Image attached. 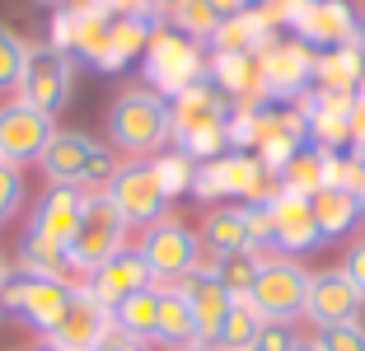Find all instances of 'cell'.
<instances>
[{
    "mask_svg": "<svg viewBox=\"0 0 365 351\" xmlns=\"http://www.w3.org/2000/svg\"><path fill=\"white\" fill-rule=\"evenodd\" d=\"M323 244L319 220H314V206L295 192H277L272 197V248L286 258H304Z\"/></svg>",
    "mask_w": 365,
    "mask_h": 351,
    "instance_id": "2e32d148",
    "label": "cell"
},
{
    "mask_svg": "<svg viewBox=\"0 0 365 351\" xmlns=\"http://www.w3.org/2000/svg\"><path fill=\"white\" fill-rule=\"evenodd\" d=\"M309 206H314V220H319L323 244H328V239H342V234H351L356 225L365 220L361 202H356V192H346V188H323Z\"/></svg>",
    "mask_w": 365,
    "mask_h": 351,
    "instance_id": "4dcf8cb0",
    "label": "cell"
},
{
    "mask_svg": "<svg viewBox=\"0 0 365 351\" xmlns=\"http://www.w3.org/2000/svg\"><path fill=\"white\" fill-rule=\"evenodd\" d=\"M300 347V332H295V323L286 319H262L258 337H253V347L248 351H295Z\"/></svg>",
    "mask_w": 365,
    "mask_h": 351,
    "instance_id": "f35d334b",
    "label": "cell"
},
{
    "mask_svg": "<svg viewBox=\"0 0 365 351\" xmlns=\"http://www.w3.org/2000/svg\"><path fill=\"white\" fill-rule=\"evenodd\" d=\"M155 347H164V351L197 347L192 305H187V295L178 286H160V332H155Z\"/></svg>",
    "mask_w": 365,
    "mask_h": 351,
    "instance_id": "83f0119b",
    "label": "cell"
},
{
    "mask_svg": "<svg viewBox=\"0 0 365 351\" xmlns=\"http://www.w3.org/2000/svg\"><path fill=\"white\" fill-rule=\"evenodd\" d=\"M211 5H215V14L225 19V14H239V10H248L253 0H211Z\"/></svg>",
    "mask_w": 365,
    "mask_h": 351,
    "instance_id": "bcb514c9",
    "label": "cell"
},
{
    "mask_svg": "<svg viewBox=\"0 0 365 351\" xmlns=\"http://www.w3.org/2000/svg\"><path fill=\"white\" fill-rule=\"evenodd\" d=\"M197 234H202V244L211 248V253L253 248V239H248V211H244V202H220V206H211Z\"/></svg>",
    "mask_w": 365,
    "mask_h": 351,
    "instance_id": "4316f807",
    "label": "cell"
},
{
    "mask_svg": "<svg viewBox=\"0 0 365 351\" xmlns=\"http://www.w3.org/2000/svg\"><path fill=\"white\" fill-rule=\"evenodd\" d=\"M33 351H56V347H47V342H43V347H33Z\"/></svg>",
    "mask_w": 365,
    "mask_h": 351,
    "instance_id": "f5cc1de1",
    "label": "cell"
},
{
    "mask_svg": "<svg viewBox=\"0 0 365 351\" xmlns=\"http://www.w3.org/2000/svg\"><path fill=\"white\" fill-rule=\"evenodd\" d=\"M24 197H29V183H24V169L10 160H0V225H10L19 215Z\"/></svg>",
    "mask_w": 365,
    "mask_h": 351,
    "instance_id": "74e56055",
    "label": "cell"
},
{
    "mask_svg": "<svg viewBox=\"0 0 365 351\" xmlns=\"http://www.w3.org/2000/svg\"><path fill=\"white\" fill-rule=\"evenodd\" d=\"M10 277V263H5V253H0V281Z\"/></svg>",
    "mask_w": 365,
    "mask_h": 351,
    "instance_id": "681fc988",
    "label": "cell"
},
{
    "mask_svg": "<svg viewBox=\"0 0 365 351\" xmlns=\"http://www.w3.org/2000/svg\"><path fill=\"white\" fill-rule=\"evenodd\" d=\"M155 29H160V19H113V33H108V52H103V61H98V75H118V71H127L131 61H140Z\"/></svg>",
    "mask_w": 365,
    "mask_h": 351,
    "instance_id": "484cf974",
    "label": "cell"
},
{
    "mask_svg": "<svg viewBox=\"0 0 365 351\" xmlns=\"http://www.w3.org/2000/svg\"><path fill=\"white\" fill-rule=\"evenodd\" d=\"M160 19L164 29L182 33V38H192L202 47H211L215 29H220V14H215L211 0H160Z\"/></svg>",
    "mask_w": 365,
    "mask_h": 351,
    "instance_id": "f546056e",
    "label": "cell"
},
{
    "mask_svg": "<svg viewBox=\"0 0 365 351\" xmlns=\"http://www.w3.org/2000/svg\"><path fill=\"white\" fill-rule=\"evenodd\" d=\"M169 108H173V141L202 136V131H225L230 113H235V103L211 85V75L187 85L178 98H169Z\"/></svg>",
    "mask_w": 365,
    "mask_h": 351,
    "instance_id": "5bb4252c",
    "label": "cell"
},
{
    "mask_svg": "<svg viewBox=\"0 0 365 351\" xmlns=\"http://www.w3.org/2000/svg\"><path fill=\"white\" fill-rule=\"evenodd\" d=\"M192 197L197 202H225V197H220V178H215V164H197Z\"/></svg>",
    "mask_w": 365,
    "mask_h": 351,
    "instance_id": "60d3db41",
    "label": "cell"
},
{
    "mask_svg": "<svg viewBox=\"0 0 365 351\" xmlns=\"http://www.w3.org/2000/svg\"><path fill=\"white\" fill-rule=\"evenodd\" d=\"M258 71H262V94L267 103L290 108L300 94L314 89V47H304L300 38L281 33L277 43L258 56Z\"/></svg>",
    "mask_w": 365,
    "mask_h": 351,
    "instance_id": "9c48e42d",
    "label": "cell"
},
{
    "mask_svg": "<svg viewBox=\"0 0 365 351\" xmlns=\"http://www.w3.org/2000/svg\"><path fill=\"white\" fill-rule=\"evenodd\" d=\"M206 47L182 38L173 29H155L150 43H145V56H140V75H145V89H155L160 98H178L187 85L206 80Z\"/></svg>",
    "mask_w": 365,
    "mask_h": 351,
    "instance_id": "3957f363",
    "label": "cell"
},
{
    "mask_svg": "<svg viewBox=\"0 0 365 351\" xmlns=\"http://www.w3.org/2000/svg\"><path fill=\"white\" fill-rule=\"evenodd\" d=\"M108 141L127 155V160H155L173 146V108L155 89L131 85L113 98L108 108Z\"/></svg>",
    "mask_w": 365,
    "mask_h": 351,
    "instance_id": "6da1fadb",
    "label": "cell"
},
{
    "mask_svg": "<svg viewBox=\"0 0 365 351\" xmlns=\"http://www.w3.org/2000/svg\"><path fill=\"white\" fill-rule=\"evenodd\" d=\"M80 286H66V281H47V277H29V290H24V309H19V323H29L38 337L56 328L66 319V309L76 300Z\"/></svg>",
    "mask_w": 365,
    "mask_h": 351,
    "instance_id": "603a6c76",
    "label": "cell"
},
{
    "mask_svg": "<svg viewBox=\"0 0 365 351\" xmlns=\"http://www.w3.org/2000/svg\"><path fill=\"white\" fill-rule=\"evenodd\" d=\"M342 272H346V277H351L356 286L365 290V234H361V239H356L351 248H346V258H342Z\"/></svg>",
    "mask_w": 365,
    "mask_h": 351,
    "instance_id": "7bdbcfd3",
    "label": "cell"
},
{
    "mask_svg": "<svg viewBox=\"0 0 365 351\" xmlns=\"http://www.w3.org/2000/svg\"><path fill=\"white\" fill-rule=\"evenodd\" d=\"M253 5H262V10L277 19V29H286L290 33V24H295V14L309 5V0H253Z\"/></svg>",
    "mask_w": 365,
    "mask_h": 351,
    "instance_id": "b9f144b4",
    "label": "cell"
},
{
    "mask_svg": "<svg viewBox=\"0 0 365 351\" xmlns=\"http://www.w3.org/2000/svg\"><path fill=\"white\" fill-rule=\"evenodd\" d=\"M365 309V290L346 277L342 267L314 272L309 277V300H304V319L314 328H333V323H351Z\"/></svg>",
    "mask_w": 365,
    "mask_h": 351,
    "instance_id": "7c38bea8",
    "label": "cell"
},
{
    "mask_svg": "<svg viewBox=\"0 0 365 351\" xmlns=\"http://www.w3.org/2000/svg\"><path fill=\"white\" fill-rule=\"evenodd\" d=\"M113 328L127 332L140 347H155V332H160V286H145L136 295H127L113 309Z\"/></svg>",
    "mask_w": 365,
    "mask_h": 351,
    "instance_id": "f1b7e54d",
    "label": "cell"
},
{
    "mask_svg": "<svg viewBox=\"0 0 365 351\" xmlns=\"http://www.w3.org/2000/svg\"><path fill=\"white\" fill-rule=\"evenodd\" d=\"M346 155L365 160V103H351V146H346Z\"/></svg>",
    "mask_w": 365,
    "mask_h": 351,
    "instance_id": "ee69618b",
    "label": "cell"
},
{
    "mask_svg": "<svg viewBox=\"0 0 365 351\" xmlns=\"http://www.w3.org/2000/svg\"><path fill=\"white\" fill-rule=\"evenodd\" d=\"M206 75H211V85L220 89L230 103H253V108L267 103V94H262L258 56H244V52H211Z\"/></svg>",
    "mask_w": 365,
    "mask_h": 351,
    "instance_id": "7402d4cb",
    "label": "cell"
},
{
    "mask_svg": "<svg viewBox=\"0 0 365 351\" xmlns=\"http://www.w3.org/2000/svg\"><path fill=\"white\" fill-rule=\"evenodd\" d=\"M277 38H281L277 19H272L262 5H248V10L225 14V19H220V29H215V38H211V47H206V52H244V56H262L272 43H277Z\"/></svg>",
    "mask_w": 365,
    "mask_h": 351,
    "instance_id": "44dd1931",
    "label": "cell"
},
{
    "mask_svg": "<svg viewBox=\"0 0 365 351\" xmlns=\"http://www.w3.org/2000/svg\"><path fill=\"white\" fill-rule=\"evenodd\" d=\"M173 286H178L182 295H187V305H192L197 342H202V347H220V332H225V319H230V309H235V295H230L215 277H206V272H192V277L173 281Z\"/></svg>",
    "mask_w": 365,
    "mask_h": 351,
    "instance_id": "d6986e66",
    "label": "cell"
},
{
    "mask_svg": "<svg viewBox=\"0 0 365 351\" xmlns=\"http://www.w3.org/2000/svg\"><path fill=\"white\" fill-rule=\"evenodd\" d=\"M314 351H365V323H333V328H314Z\"/></svg>",
    "mask_w": 365,
    "mask_h": 351,
    "instance_id": "8d00e7d4",
    "label": "cell"
},
{
    "mask_svg": "<svg viewBox=\"0 0 365 351\" xmlns=\"http://www.w3.org/2000/svg\"><path fill=\"white\" fill-rule=\"evenodd\" d=\"M38 169L47 173L52 188H80V192H108L113 173H118V155L94 141L89 131L56 127V136L47 141Z\"/></svg>",
    "mask_w": 365,
    "mask_h": 351,
    "instance_id": "7a4b0ae2",
    "label": "cell"
},
{
    "mask_svg": "<svg viewBox=\"0 0 365 351\" xmlns=\"http://www.w3.org/2000/svg\"><path fill=\"white\" fill-rule=\"evenodd\" d=\"M258 328H262L258 305H253V300H235V309H230L225 332H220V347H215V351H248L253 337H258Z\"/></svg>",
    "mask_w": 365,
    "mask_h": 351,
    "instance_id": "e575fe53",
    "label": "cell"
},
{
    "mask_svg": "<svg viewBox=\"0 0 365 351\" xmlns=\"http://www.w3.org/2000/svg\"><path fill=\"white\" fill-rule=\"evenodd\" d=\"M182 351H215V347H202V342H197V347H182Z\"/></svg>",
    "mask_w": 365,
    "mask_h": 351,
    "instance_id": "816d5d0a",
    "label": "cell"
},
{
    "mask_svg": "<svg viewBox=\"0 0 365 351\" xmlns=\"http://www.w3.org/2000/svg\"><path fill=\"white\" fill-rule=\"evenodd\" d=\"M71 94H76V56H66L52 43H29V61H24L14 98H24L29 108L56 117L71 103Z\"/></svg>",
    "mask_w": 365,
    "mask_h": 351,
    "instance_id": "8992f818",
    "label": "cell"
},
{
    "mask_svg": "<svg viewBox=\"0 0 365 351\" xmlns=\"http://www.w3.org/2000/svg\"><path fill=\"white\" fill-rule=\"evenodd\" d=\"M85 202H89V192H80V188H47L38 197V206H33L29 230L38 239H52V244L71 248L80 220H85Z\"/></svg>",
    "mask_w": 365,
    "mask_h": 351,
    "instance_id": "ffe728a7",
    "label": "cell"
},
{
    "mask_svg": "<svg viewBox=\"0 0 365 351\" xmlns=\"http://www.w3.org/2000/svg\"><path fill=\"white\" fill-rule=\"evenodd\" d=\"M108 332H113V309L98 305V300L80 286L76 300H71V309H66V319L56 323L43 342H47V347H56V351H94Z\"/></svg>",
    "mask_w": 365,
    "mask_h": 351,
    "instance_id": "9a60e30c",
    "label": "cell"
},
{
    "mask_svg": "<svg viewBox=\"0 0 365 351\" xmlns=\"http://www.w3.org/2000/svg\"><path fill=\"white\" fill-rule=\"evenodd\" d=\"M290 38H300L314 52H333L346 43H365V24L351 0H309L290 24Z\"/></svg>",
    "mask_w": 365,
    "mask_h": 351,
    "instance_id": "30bf717a",
    "label": "cell"
},
{
    "mask_svg": "<svg viewBox=\"0 0 365 351\" xmlns=\"http://www.w3.org/2000/svg\"><path fill=\"white\" fill-rule=\"evenodd\" d=\"M24 290H29V272L10 267V277L0 281V314H5V319H19V309H24Z\"/></svg>",
    "mask_w": 365,
    "mask_h": 351,
    "instance_id": "ab89813d",
    "label": "cell"
},
{
    "mask_svg": "<svg viewBox=\"0 0 365 351\" xmlns=\"http://www.w3.org/2000/svg\"><path fill=\"white\" fill-rule=\"evenodd\" d=\"M356 103H365V75H361V85H356Z\"/></svg>",
    "mask_w": 365,
    "mask_h": 351,
    "instance_id": "c3c4849f",
    "label": "cell"
},
{
    "mask_svg": "<svg viewBox=\"0 0 365 351\" xmlns=\"http://www.w3.org/2000/svg\"><path fill=\"white\" fill-rule=\"evenodd\" d=\"M122 248H131V225L122 220V211L113 206L108 192H89L85 202V220H80L76 239H71V263L80 277L98 272L108 258H118Z\"/></svg>",
    "mask_w": 365,
    "mask_h": 351,
    "instance_id": "277c9868",
    "label": "cell"
},
{
    "mask_svg": "<svg viewBox=\"0 0 365 351\" xmlns=\"http://www.w3.org/2000/svg\"><path fill=\"white\" fill-rule=\"evenodd\" d=\"M24 61H29V38H19L10 24H0V94L19 89Z\"/></svg>",
    "mask_w": 365,
    "mask_h": 351,
    "instance_id": "d590c367",
    "label": "cell"
},
{
    "mask_svg": "<svg viewBox=\"0 0 365 351\" xmlns=\"http://www.w3.org/2000/svg\"><path fill=\"white\" fill-rule=\"evenodd\" d=\"M365 75V43H346L333 52H314V89L328 94H356Z\"/></svg>",
    "mask_w": 365,
    "mask_h": 351,
    "instance_id": "d4e9b609",
    "label": "cell"
},
{
    "mask_svg": "<svg viewBox=\"0 0 365 351\" xmlns=\"http://www.w3.org/2000/svg\"><path fill=\"white\" fill-rule=\"evenodd\" d=\"M14 267L29 272V277H47V281H66V286H85V277L71 263V248L52 244V239H38L33 230H24L19 253H14Z\"/></svg>",
    "mask_w": 365,
    "mask_h": 351,
    "instance_id": "cb8c5ba5",
    "label": "cell"
},
{
    "mask_svg": "<svg viewBox=\"0 0 365 351\" xmlns=\"http://www.w3.org/2000/svg\"><path fill=\"white\" fill-rule=\"evenodd\" d=\"M295 351H314V342H304V337H300V347H295Z\"/></svg>",
    "mask_w": 365,
    "mask_h": 351,
    "instance_id": "f907efd6",
    "label": "cell"
},
{
    "mask_svg": "<svg viewBox=\"0 0 365 351\" xmlns=\"http://www.w3.org/2000/svg\"><path fill=\"white\" fill-rule=\"evenodd\" d=\"M277 183H281V192H295V197L314 202V197L328 188V173H323V150L319 146H304L300 155H295V160L277 173Z\"/></svg>",
    "mask_w": 365,
    "mask_h": 351,
    "instance_id": "d6a6232c",
    "label": "cell"
},
{
    "mask_svg": "<svg viewBox=\"0 0 365 351\" xmlns=\"http://www.w3.org/2000/svg\"><path fill=\"white\" fill-rule=\"evenodd\" d=\"M309 277L314 272H304L300 258H286V253H267L262 258V272L258 281H253V305H258L262 319H304V300H309Z\"/></svg>",
    "mask_w": 365,
    "mask_h": 351,
    "instance_id": "52a82bcc",
    "label": "cell"
},
{
    "mask_svg": "<svg viewBox=\"0 0 365 351\" xmlns=\"http://www.w3.org/2000/svg\"><path fill=\"white\" fill-rule=\"evenodd\" d=\"M108 197H113V206L122 211V220L131 225V230H150V225H160L164 215H169V192L160 188V173H155L150 160H127L118 164V173H113V183H108Z\"/></svg>",
    "mask_w": 365,
    "mask_h": 351,
    "instance_id": "ba28073f",
    "label": "cell"
},
{
    "mask_svg": "<svg viewBox=\"0 0 365 351\" xmlns=\"http://www.w3.org/2000/svg\"><path fill=\"white\" fill-rule=\"evenodd\" d=\"M304 146H309V127H304V117L295 113V108L267 103L258 113V141H253V155H258L262 169L281 173Z\"/></svg>",
    "mask_w": 365,
    "mask_h": 351,
    "instance_id": "4fadbf2b",
    "label": "cell"
},
{
    "mask_svg": "<svg viewBox=\"0 0 365 351\" xmlns=\"http://www.w3.org/2000/svg\"><path fill=\"white\" fill-rule=\"evenodd\" d=\"M356 202H361V211H365V160H361V169H356Z\"/></svg>",
    "mask_w": 365,
    "mask_h": 351,
    "instance_id": "7dc6e473",
    "label": "cell"
},
{
    "mask_svg": "<svg viewBox=\"0 0 365 351\" xmlns=\"http://www.w3.org/2000/svg\"><path fill=\"white\" fill-rule=\"evenodd\" d=\"M145 286H155V277H150V267H145V258H140L136 244L122 248L118 258H108L98 272L85 277V290L108 309H118L127 295H136V290H145Z\"/></svg>",
    "mask_w": 365,
    "mask_h": 351,
    "instance_id": "ac0fdd59",
    "label": "cell"
},
{
    "mask_svg": "<svg viewBox=\"0 0 365 351\" xmlns=\"http://www.w3.org/2000/svg\"><path fill=\"white\" fill-rule=\"evenodd\" d=\"M262 258H267V253H258V248H235V253H215L211 277L220 281V286H225L235 300H248V295H253V281H258V272H262Z\"/></svg>",
    "mask_w": 365,
    "mask_h": 351,
    "instance_id": "1f68e13d",
    "label": "cell"
},
{
    "mask_svg": "<svg viewBox=\"0 0 365 351\" xmlns=\"http://www.w3.org/2000/svg\"><path fill=\"white\" fill-rule=\"evenodd\" d=\"M94 351H145V347H140V342H131L127 332H118V328H113V332H108V337L98 342Z\"/></svg>",
    "mask_w": 365,
    "mask_h": 351,
    "instance_id": "f6af8a7d",
    "label": "cell"
},
{
    "mask_svg": "<svg viewBox=\"0 0 365 351\" xmlns=\"http://www.w3.org/2000/svg\"><path fill=\"white\" fill-rule=\"evenodd\" d=\"M215 164V178H220V197L225 202H272L281 192V183H277V173L272 169H262L258 164V155H248V150H225L220 160H211Z\"/></svg>",
    "mask_w": 365,
    "mask_h": 351,
    "instance_id": "e0dca14e",
    "label": "cell"
},
{
    "mask_svg": "<svg viewBox=\"0 0 365 351\" xmlns=\"http://www.w3.org/2000/svg\"><path fill=\"white\" fill-rule=\"evenodd\" d=\"M52 136H56V117L29 108L24 98H5L0 103V160L19 164V169L38 164Z\"/></svg>",
    "mask_w": 365,
    "mask_h": 351,
    "instance_id": "8fae6325",
    "label": "cell"
},
{
    "mask_svg": "<svg viewBox=\"0 0 365 351\" xmlns=\"http://www.w3.org/2000/svg\"><path fill=\"white\" fill-rule=\"evenodd\" d=\"M140 258H145V267H150L155 286H173V281L192 277L197 267H202V234L192 230V225L173 220V215H164L160 225H150V230H140Z\"/></svg>",
    "mask_w": 365,
    "mask_h": 351,
    "instance_id": "5b68a950",
    "label": "cell"
},
{
    "mask_svg": "<svg viewBox=\"0 0 365 351\" xmlns=\"http://www.w3.org/2000/svg\"><path fill=\"white\" fill-rule=\"evenodd\" d=\"M155 173H160V188L169 192V202H178V197H192V178H197V164L182 155V150H164V155H155Z\"/></svg>",
    "mask_w": 365,
    "mask_h": 351,
    "instance_id": "836d02e7",
    "label": "cell"
}]
</instances>
